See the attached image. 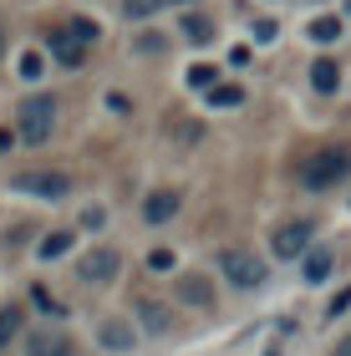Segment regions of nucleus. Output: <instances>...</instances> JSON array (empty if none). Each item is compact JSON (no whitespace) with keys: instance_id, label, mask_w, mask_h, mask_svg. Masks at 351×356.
<instances>
[{"instance_id":"obj_1","label":"nucleus","mask_w":351,"mask_h":356,"mask_svg":"<svg viewBox=\"0 0 351 356\" xmlns=\"http://www.w3.org/2000/svg\"><path fill=\"white\" fill-rule=\"evenodd\" d=\"M56 133V97L51 92H36V97H26L21 107H15V138L21 143H46Z\"/></svg>"},{"instance_id":"obj_2","label":"nucleus","mask_w":351,"mask_h":356,"mask_svg":"<svg viewBox=\"0 0 351 356\" xmlns=\"http://www.w3.org/2000/svg\"><path fill=\"white\" fill-rule=\"evenodd\" d=\"M10 188L31 193V199H46V204H61V199H72V173H61V168H21L10 178Z\"/></svg>"},{"instance_id":"obj_3","label":"nucleus","mask_w":351,"mask_h":356,"mask_svg":"<svg viewBox=\"0 0 351 356\" xmlns=\"http://www.w3.org/2000/svg\"><path fill=\"white\" fill-rule=\"evenodd\" d=\"M219 270H225V280L239 285V290H260L270 280L265 260H260V254H250V250H225V254H219Z\"/></svg>"},{"instance_id":"obj_4","label":"nucleus","mask_w":351,"mask_h":356,"mask_svg":"<svg viewBox=\"0 0 351 356\" xmlns=\"http://www.w3.org/2000/svg\"><path fill=\"white\" fill-rule=\"evenodd\" d=\"M351 173V148H326L306 163V188H331Z\"/></svg>"},{"instance_id":"obj_5","label":"nucleus","mask_w":351,"mask_h":356,"mask_svg":"<svg viewBox=\"0 0 351 356\" xmlns=\"http://www.w3.org/2000/svg\"><path fill=\"white\" fill-rule=\"evenodd\" d=\"M117 270H122V254L113 245H97V250H87L82 260H76V280L82 285H107V280H117Z\"/></svg>"},{"instance_id":"obj_6","label":"nucleus","mask_w":351,"mask_h":356,"mask_svg":"<svg viewBox=\"0 0 351 356\" xmlns=\"http://www.w3.org/2000/svg\"><path fill=\"white\" fill-rule=\"evenodd\" d=\"M311 239H316L311 219H285L275 229V239H270V250H275V260H300V254L311 250Z\"/></svg>"},{"instance_id":"obj_7","label":"nucleus","mask_w":351,"mask_h":356,"mask_svg":"<svg viewBox=\"0 0 351 356\" xmlns=\"http://www.w3.org/2000/svg\"><path fill=\"white\" fill-rule=\"evenodd\" d=\"M26 356H72V336H67V331L41 326V331H31V336H26Z\"/></svg>"},{"instance_id":"obj_8","label":"nucleus","mask_w":351,"mask_h":356,"mask_svg":"<svg viewBox=\"0 0 351 356\" xmlns=\"http://www.w3.org/2000/svg\"><path fill=\"white\" fill-rule=\"evenodd\" d=\"M51 56L61 61V67H82L87 61V46L72 36V31H51Z\"/></svg>"},{"instance_id":"obj_9","label":"nucleus","mask_w":351,"mask_h":356,"mask_svg":"<svg viewBox=\"0 0 351 356\" xmlns=\"http://www.w3.org/2000/svg\"><path fill=\"white\" fill-rule=\"evenodd\" d=\"M179 193H173V188H158V193H148V204H142V219H148V224H163V219H173V214H179Z\"/></svg>"},{"instance_id":"obj_10","label":"nucleus","mask_w":351,"mask_h":356,"mask_svg":"<svg viewBox=\"0 0 351 356\" xmlns=\"http://www.w3.org/2000/svg\"><path fill=\"white\" fill-rule=\"evenodd\" d=\"M138 321H142V331H153V336H168L173 331L168 305H158V300H138Z\"/></svg>"},{"instance_id":"obj_11","label":"nucleus","mask_w":351,"mask_h":356,"mask_svg":"<svg viewBox=\"0 0 351 356\" xmlns=\"http://www.w3.org/2000/svg\"><path fill=\"white\" fill-rule=\"evenodd\" d=\"M97 341H102L107 351H133V341H138V336L127 331L122 321H102V326H97Z\"/></svg>"},{"instance_id":"obj_12","label":"nucleus","mask_w":351,"mask_h":356,"mask_svg":"<svg viewBox=\"0 0 351 356\" xmlns=\"http://www.w3.org/2000/svg\"><path fill=\"white\" fill-rule=\"evenodd\" d=\"M179 296L188 300V305H199V311H214V290L199 280V275H183L179 280Z\"/></svg>"},{"instance_id":"obj_13","label":"nucleus","mask_w":351,"mask_h":356,"mask_svg":"<svg viewBox=\"0 0 351 356\" xmlns=\"http://www.w3.org/2000/svg\"><path fill=\"white\" fill-rule=\"evenodd\" d=\"M331 270H336V254H331V250H311V254H306V280H311V285H321Z\"/></svg>"},{"instance_id":"obj_14","label":"nucleus","mask_w":351,"mask_h":356,"mask_svg":"<svg viewBox=\"0 0 351 356\" xmlns=\"http://www.w3.org/2000/svg\"><path fill=\"white\" fill-rule=\"evenodd\" d=\"M183 36L194 46H209L214 41V21H209V15H183Z\"/></svg>"},{"instance_id":"obj_15","label":"nucleus","mask_w":351,"mask_h":356,"mask_svg":"<svg viewBox=\"0 0 351 356\" xmlns=\"http://www.w3.org/2000/svg\"><path fill=\"white\" fill-rule=\"evenodd\" d=\"M311 87H316V92H336V87H341L336 61H316V67H311Z\"/></svg>"},{"instance_id":"obj_16","label":"nucleus","mask_w":351,"mask_h":356,"mask_svg":"<svg viewBox=\"0 0 351 356\" xmlns=\"http://www.w3.org/2000/svg\"><path fill=\"white\" fill-rule=\"evenodd\" d=\"M21 305H6V311H0V351H6L10 341H15V336H21Z\"/></svg>"},{"instance_id":"obj_17","label":"nucleus","mask_w":351,"mask_h":356,"mask_svg":"<svg viewBox=\"0 0 351 356\" xmlns=\"http://www.w3.org/2000/svg\"><path fill=\"white\" fill-rule=\"evenodd\" d=\"M311 41H316V46L341 41V21H336V15H321V21H311Z\"/></svg>"},{"instance_id":"obj_18","label":"nucleus","mask_w":351,"mask_h":356,"mask_svg":"<svg viewBox=\"0 0 351 356\" xmlns=\"http://www.w3.org/2000/svg\"><path fill=\"white\" fill-rule=\"evenodd\" d=\"M245 102V92H239L234 82H214L209 87V107H239Z\"/></svg>"},{"instance_id":"obj_19","label":"nucleus","mask_w":351,"mask_h":356,"mask_svg":"<svg viewBox=\"0 0 351 356\" xmlns=\"http://www.w3.org/2000/svg\"><path fill=\"white\" fill-rule=\"evenodd\" d=\"M67 250H72V229H56V234L41 239V260H61Z\"/></svg>"},{"instance_id":"obj_20","label":"nucleus","mask_w":351,"mask_h":356,"mask_svg":"<svg viewBox=\"0 0 351 356\" xmlns=\"http://www.w3.org/2000/svg\"><path fill=\"white\" fill-rule=\"evenodd\" d=\"M67 31H72V36L82 41V46H92V41H97V21H87V15H76V21H72Z\"/></svg>"},{"instance_id":"obj_21","label":"nucleus","mask_w":351,"mask_h":356,"mask_svg":"<svg viewBox=\"0 0 351 356\" xmlns=\"http://www.w3.org/2000/svg\"><path fill=\"white\" fill-rule=\"evenodd\" d=\"M219 82V72L214 67H188V87H199V92H209Z\"/></svg>"},{"instance_id":"obj_22","label":"nucleus","mask_w":351,"mask_h":356,"mask_svg":"<svg viewBox=\"0 0 351 356\" xmlns=\"http://www.w3.org/2000/svg\"><path fill=\"white\" fill-rule=\"evenodd\" d=\"M41 72H46V61H41V51H26V56H21V76H26V82H36Z\"/></svg>"},{"instance_id":"obj_23","label":"nucleus","mask_w":351,"mask_h":356,"mask_svg":"<svg viewBox=\"0 0 351 356\" xmlns=\"http://www.w3.org/2000/svg\"><path fill=\"white\" fill-rule=\"evenodd\" d=\"M148 270L168 275V270H173V250H153V254H148Z\"/></svg>"},{"instance_id":"obj_24","label":"nucleus","mask_w":351,"mask_h":356,"mask_svg":"<svg viewBox=\"0 0 351 356\" xmlns=\"http://www.w3.org/2000/svg\"><path fill=\"white\" fill-rule=\"evenodd\" d=\"M148 10H158V0H127V15H148Z\"/></svg>"},{"instance_id":"obj_25","label":"nucleus","mask_w":351,"mask_h":356,"mask_svg":"<svg viewBox=\"0 0 351 356\" xmlns=\"http://www.w3.org/2000/svg\"><path fill=\"white\" fill-rule=\"evenodd\" d=\"M346 305H351V285L341 290V296H336V300H331V316H341V311H346Z\"/></svg>"},{"instance_id":"obj_26","label":"nucleus","mask_w":351,"mask_h":356,"mask_svg":"<svg viewBox=\"0 0 351 356\" xmlns=\"http://www.w3.org/2000/svg\"><path fill=\"white\" fill-rule=\"evenodd\" d=\"M331 356H351V336H341V341H336V351H331Z\"/></svg>"},{"instance_id":"obj_27","label":"nucleus","mask_w":351,"mask_h":356,"mask_svg":"<svg viewBox=\"0 0 351 356\" xmlns=\"http://www.w3.org/2000/svg\"><path fill=\"white\" fill-rule=\"evenodd\" d=\"M0 148H10V127H0Z\"/></svg>"},{"instance_id":"obj_28","label":"nucleus","mask_w":351,"mask_h":356,"mask_svg":"<svg viewBox=\"0 0 351 356\" xmlns=\"http://www.w3.org/2000/svg\"><path fill=\"white\" fill-rule=\"evenodd\" d=\"M0 51H6V31H0Z\"/></svg>"},{"instance_id":"obj_29","label":"nucleus","mask_w":351,"mask_h":356,"mask_svg":"<svg viewBox=\"0 0 351 356\" xmlns=\"http://www.w3.org/2000/svg\"><path fill=\"white\" fill-rule=\"evenodd\" d=\"M179 6H183V0H179Z\"/></svg>"}]
</instances>
